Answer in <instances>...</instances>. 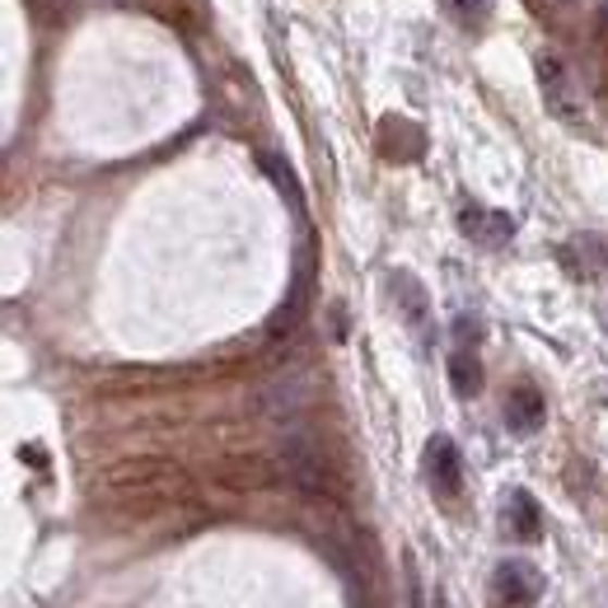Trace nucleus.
Segmentation results:
<instances>
[{"mask_svg": "<svg viewBox=\"0 0 608 608\" xmlns=\"http://www.w3.org/2000/svg\"><path fill=\"white\" fill-rule=\"evenodd\" d=\"M426 477H431V487L441 492V496H455L459 492V482H463V463H459V449L449 435H431L426 441Z\"/></svg>", "mask_w": 608, "mask_h": 608, "instance_id": "423d86ee", "label": "nucleus"}, {"mask_svg": "<svg viewBox=\"0 0 608 608\" xmlns=\"http://www.w3.org/2000/svg\"><path fill=\"white\" fill-rule=\"evenodd\" d=\"M380 140H384V154H388V160H417V154H421V132L412 127V122L384 117Z\"/></svg>", "mask_w": 608, "mask_h": 608, "instance_id": "4468645a", "label": "nucleus"}, {"mask_svg": "<svg viewBox=\"0 0 608 608\" xmlns=\"http://www.w3.org/2000/svg\"><path fill=\"white\" fill-rule=\"evenodd\" d=\"M402 575H408V608H426V595H421V575H417V561L412 557L402 561Z\"/></svg>", "mask_w": 608, "mask_h": 608, "instance_id": "f3484780", "label": "nucleus"}, {"mask_svg": "<svg viewBox=\"0 0 608 608\" xmlns=\"http://www.w3.org/2000/svg\"><path fill=\"white\" fill-rule=\"evenodd\" d=\"M506 529L520 543H538L543 538V514H538V501L529 492H510V501H506Z\"/></svg>", "mask_w": 608, "mask_h": 608, "instance_id": "9b49d317", "label": "nucleus"}, {"mask_svg": "<svg viewBox=\"0 0 608 608\" xmlns=\"http://www.w3.org/2000/svg\"><path fill=\"white\" fill-rule=\"evenodd\" d=\"M492 595H496V604H501V608H534L538 595H543V571L534 567V561L510 557L492 575Z\"/></svg>", "mask_w": 608, "mask_h": 608, "instance_id": "7ed1b4c3", "label": "nucleus"}, {"mask_svg": "<svg viewBox=\"0 0 608 608\" xmlns=\"http://www.w3.org/2000/svg\"><path fill=\"white\" fill-rule=\"evenodd\" d=\"M561 262H567L571 276H599L608 268V248L604 239H595V234H581V239H571L567 248H561Z\"/></svg>", "mask_w": 608, "mask_h": 608, "instance_id": "9d476101", "label": "nucleus"}, {"mask_svg": "<svg viewBox=\"0 0 608 608\" xmlns=\"http://www.w3.org/2000/svg\"><path fill=\"white\" fill-rule=\"evenodd\" d=\"M543 417H548V402H543L538 388H514V394L506 398V426L514 435H534L543 426Z\"/></svg>", "mask_w": 608, "mask_h": 608, "instance_id": "1a4fd4ad", "label": "nucleus"}, {"mask_svg": "<svg viewBox=\"0 0 608 608\" xmlns=\"http://www.w3.org/2000/svg\"><path fill=\"white\" fill-rule=\"evenodd\" d=\"M309 295H314V248H300V262H295V281H290V295H286V305L276 309V319H272V333H290L295 323L305 319V309H309Z\"/></svg>", "mask_w": 608, "mask_h": 608, "instance_id": "39448f33", "label": "nucleus"}, {"mask_svg": "<svg viewBox=\"0 0 608 608\" xmlns=\"http://www.w3.org/2000/svg\"><path fill=\"white\" fill-rule=\"evenodd\" d=\"M459 229L482 248H501L514 239V221L506 211H487V207H463L459 211Z\"/></svg>", "mask_w": 608, "mask_h": 608, "instance_id": "0eeeda50", "label": "nucleus"}, {"mask_svg": "<svg viewBox=\"0 0 608 608\" xmlns=\"http://www.w3.org/2000/svg\"><path fill=\"white\" fill-rule=\"evenodd\" d=\"M108 487L136 492V496H174V492H183V473L174 463L136 459V463H117L113 473H108Z\"/></svg>", "mask_w": 608, "mask_h": 608, "instance_id": "f03ea898", "label": "nucleus"}, {"mask_svg": "<svg viewBox=\"0 0 608 608\" xmlns=\"http://www.w3.org/2000/svg\"><path fill=\"white\" fill-rule=\"evenodd\" d=\"M215 477L225 482V487H239V492H258V487H272V468L262 459H225L215 468Z\"/></svg>", "mask_w": 608, "mask_h": 608, "instance_id": "f8f14e48", "label": "nucleus"}, {"mask_svg": "<svg viewBox=\"0 0 608 608\" xmlns=\"http://www.w3.org/2000/svg\"><path fill=\"white\" fill-rule=\"evenodd\" d=\"M431 608H449V599L441 595V590H435V599H431Z\"/></svg>", "mask_w": 608, "mask_h": 608, "instance_id": "aec40b11", "label": "nucleus"}, {"mask_svg": "<svg viewBox=\"0 0 608 608\" xmlns=\"http://www.w3.org/2000/svg\"><path fill=\"white\" fill-rule=\"evenodd\" d=\"M538 5H543V10H571L575 0H538Z\"/></svg>", "mask_w": 608, "mask_h": 608, "instance_id": "6ab92c4d", "label": "nucleus"}, {"mask_svg": "<svg viewBox=\"0 0 608 608\" xmlns=\"http://www.w3.org/2000/svg\"><path fill=\"white\" fill-rule=\"evenodd\" d=\"M455 10L463 14V20H487V14H492V0H455Z\"/></svg>", "mask_w": 608, "mask_h": 608, "instance_id": "a211bd4d", "label": "nucleus"}, {"mask_svg": "<svg viewBox=\"0 0 608 608\" xmlns=\"http://www.w3.org/2000/svg\"><path fill=\"white\" fill-rule=\"evenodd\" d=\"M140 10H150L160 24L178 28V34H201L207 28V0H136Z\"/></svg>", "mask_w": 608, "mask_h": 608, "instance_id": "6e6552de", "label": "nucleus"}, {"mask_svg": "<svg viewBox=\"0 0 608 608\" xmlns=\"http://www.w3.org/2000/svg\"><path fill=\"white\" fill-rule=\"evenodd\" d=\"M281 473H286V482H295L300 492H314V496L333 492V477H327L323 455L309 441H300V435L281 445Z\"/></svg>", "mask_w": 608, "mask_h": 608, "instance_id": "20e7f679", "label": "nucleus"}, {"mask_svg": "<svg viewBox=\"0 0 608 608\" xmlns=\"http://www.w3.org/2000/svg\"><path fill=\"white\" fill-rule=\"evenodd\" d=\"M449 388H455L459 398H473L482 388V365H477V356L468 347H459L455 356H449Z\"/></svg>", "mask_w": 608, "mask_h": 608, "instance_id": "2eb2a0df", "label": "nucleus"}, {"mask_svg": "<svg viewBox=\"0 0 608 608\" xmlns=\"http://www.w3.org/2000/svg\"><path fill=\"white\" fill-rule=\"evenodd\" d=\"M262 169H268V178L276 183V193L290 201L295 211H305V193H300V183H295V174H290V164L281 160V154H262Z\"/></svg>", "mask_w": 608, "mask_h": 608, "instance_id": "dca6fc26", "label": "nucleus"}, {"mask_svg": "<svg viewBox=\"0 0 608 608\" xmlns=\"http://www.w3.org/2000/svg\"><path fill=\"white\" fill-rule=\"evenodd\" d=\"M388 281H394V300H398V309H402V319H408L417 333H426V290L417 286V276L394 272Z\"/></svg>", "mask_w": 608, "mask_h": 608, "instance_id": "ddd939ff", "label": "nucleus"}, {"mask_svg": "<svg viewBox=\"0 0 608 608\" xmlns=\"http://www.w3.org/2000/svg\"><path fill=\"white\" fill-rule=\"evenodd\" d=\"M534 71H538V85H543V103H548V113L557 122H567V127L585 132L590 127V113H585V94L575 89L571 71L561 66L553 52H538L534 57Z\"/></svg>", "mask_w": 608, "mask_h": 608, "instance_id": "f257e3e1", "label": "nucleus"}]
</instances>
